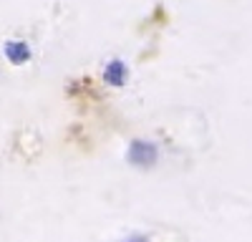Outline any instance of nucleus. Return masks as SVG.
<instances>
[{
    "label": "nucleus",
    "instance_id": "obj_1",
    "mask_svg": "<svg viewBox=\"0 0 252 242\" xmlns=\"http://www.w3.org/2000/svg\"><path fill=\"white\" fill-rule=\"evenodd\" d=\"M161 159L159 144L152 139H131L129 147H126V164L134 167V169H154Z\"/></svg>",
    "mask_w": 252,
    "mask_h": 242
},
{
    "label": "nucleus",
    "instance_id": "obj_3",
    "mask_svg": "<svg viewBox=\"0 0 252 242\" xmlns=\"http://www.w3.org/2000/svg\"><path fill=\"white\" fill-rule=\"evenodd\" d=\"M124 242H152V240L146 237V235H131V237H126Z\"/></svg>",
    "mask_w": 252,
    "mask_h": 242
},
{
    "label": "nucleus",
    "instance_id": "obj_2",
    "mask_svg": "<svg viewBox=\"0 0 252 242\" xmlns=\"http://www.w3.org/2000/svg\"><path fill=\"white\" fill-rule=\"evenodd\" d=\"M103 78H106V84H109V86L121 89V86H126L129 71H126V66L121 63V60H111V63L106 66V73H103Z\"/></svg>",
    "mask_w": 252,
    "mask_h": 242
}]
</instances>
